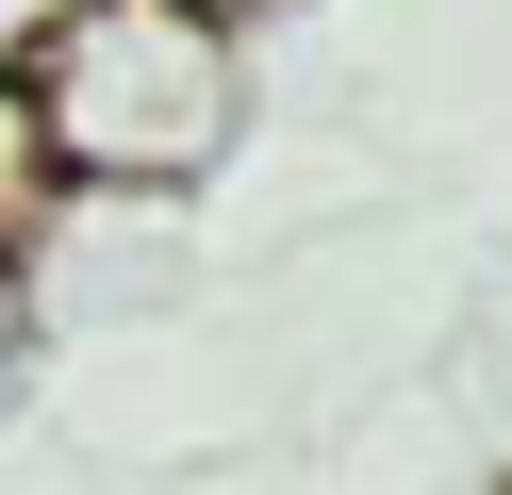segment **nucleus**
Here are the masks:
<instances>
[{"instance_id":"nucleus-2","label":"nucleus","mask_w":512,"mask_h":495,"mask_svg":"<svg viewBox=\"0 0 512 495\" xmlns=\"http://www.w3.org/2000/svg\"><path fill=\"white\" fill-rule=\"evenodd\" d=\"M67 17H83V0H0V66H17V50H50Z\"/></svg>"},{"instance_id":"nucleus-1","label":"nucleus","mask_w":512,"mask_h":495,"mask_svg":"<svg viewBox=\"0 0 512 495\" xmlns=\"http://www.w3.org/2000/svg\"><path fill=\"white\" fill-rule=\"evenodd\" d=\"M248 132V33L199 0H83L50 50H17V165L34 215L67 198H182Z\"/></svg>"},{"instance_id":"nucleus-3","label":"nucleus","mask_w":512,"mask_h":495,"mask_svg":"<svg viewBox=\"0 0 512 495\" xmlns=\"http://www.w3.org/2000/svg\"><path fill=\"white\" fill-rule=\"evenodd\" d=\"M199 17H232V33H265V17H298V0H199Z\"/></svg>"}]
</instances>
